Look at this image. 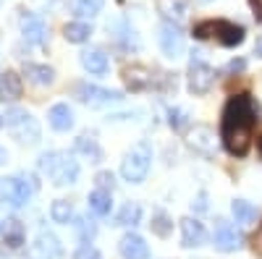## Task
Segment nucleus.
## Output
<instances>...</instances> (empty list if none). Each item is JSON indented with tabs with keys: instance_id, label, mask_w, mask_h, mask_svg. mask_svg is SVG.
<instances>
[{
	"instance_id": "nucleus-1",
	"label": "nucleus",
	"mask_w": 262,
	"mask_h": 259,
	"mask_svg": "<svg viewBox=\"0 0 262 259\" xmlns=\"http://www.w3.org/2000/svg\"><path fill=\"white\" fill-rule=\"evenodd\" d=\"M257 123V110L249 95H233L228 97L223 107V121H221V139L228 155L244 157L252 147V134Z\"/></svg>"
},
{
	"instance_id": "nucleus-2",
	"label": "nucleus",
	"mask_w": 262,
	"mask_h": 259,
	"mask_svg": "<svg viewBox=\"0 0 262 259\" xmlns=\"http://www.w3.org/2000/svg\"><path fill=\"white\" fill-rule=\"evenodd\" d=\"M39 173L48 176L55 186H71L79 178V162L74 160V155L53 149V152L39 155Z\"/></svg>"
},
{
	"instance_id": "nucleus-3",
	"label": "nucleus",
	"mask_w": 262,
	"mask_h": 259,
	"mask_svg": "<svg viewBox=\"0 0 262 259\" xmlns=\"http://www.w3.org/2000/svg\"><path fill=\"white\" fill-rule=\"evenodd\" d=\"M244 27L233 24V21H226V18H207V21H200L194 27V37L196 39H215L217 45L223 48H236L244 42Z\"/></svg>"
},
{
	"instance_id": "nucleus-4",
	"label": "nucleus",
	"mask_w": 262,
	"mask_h": 259,
	"mask_svg": "<svg viewBox=\"0 0 262 259\" xmlns=\"http://www.w3.org/2000/svg\"><path fill=\"white\" fill-rule=\"evenodd\" d=\"M152 168V147L147 142H139L137 147H131V152L121 162V176L128 183H142L147 178V173Z\"/></svg>"
},
{
	"instance_id": "nucleus-5",
	"label": "nucleus",
	"mask_w": 262,
	"mask_h": 259,
	"mask_svg": "<svg viewBox=\"0 0 262 259\" xmlns=\"http://www.w3.org/2000/svg\"><path fill=\"white\" fill-rule=\"evenodd\" d=\"M6 118V126L11 128V134L21 142V144H37L39 142V123L32 113L21 110V107H11V110L3 115Z\"/></svg>"
},
{
	"instance_id": "nucleus-6",
	"label": "nucleus",
	"mask_w": 262,
	"mask_h": 259,
	"mask_svg": "<svg viewBox=\"0 0 262 259\" xmlns=\"http://www.w3.org/2000/svg\"><path fill=\"white\" fill-rule=\"evenodd\" d=\"M32 191H34V186L24 176H6V178H0V202L13 207V209L24 207L32 199Z\"/></svg>"
},
{
	"instance_id": "nucleus-7",
	"label": "nucleus",
	"mask_w": 262,
	"mask_h": 259,
	"mask_svg": "<svg viewBox=\"0 0 262 259\" xmlns=\"http://www.w3.org/2000/svg\"><path fill=\"white\" fill-rule=\"evenodd\" d=\"M215 81V71L200 58V53H194L191 63H189V92L191 95H207L212 89Z\"/></svg>"
},
{
	"instance_id": "nucleus-8",
	"label": "nucleus",
	"mask_w": 262,
	"mask_h": 259,
	"mask_svg": "<svg viewBox=\"0 0 262 259\" xmlns=\"http://www.w3.org/2000/svg\"><path fill=\"white\" fill-rule=\"evenodd\" d=\"M158 42H160V50H163L165 58H170V60L181 58V53H184V32L179 29V24H173V21H163Z\"/></svg>"
},
{
	"instance_id": "nucleus-9",
	"label": "nucleus",
	"mask_w": 262,
	"mask_h": 259,
	"mask_svg": "<svg viewBox=\"0 0 262 259\" xmlns=\"http://www.w3.org/2000/svg\"><path fill=\"white\" fill-rule=\"evenodd\" d=\"M76 95H79V100L84 105H90V107H102V105H111V102H121L123 100V92H118V89H102V86H95V84H79Z\"/></svg>"
},
{
	"instance_id": "nucleus-10",
	"label": "nucleus",
	"mask_w": 262,
	"mask_h": 259,
	"mask_svg": "<svg viewBox=\"0 0 262 259\" xmlns=\"http://www.w3.org/2000/svg\"><path fill=\"white\" fill-rule=\"evenodd\" d=\"M212 244L217 251H236L238 246H242V233L236 230V225H231L228 220H217L215 223V230H212Z\"/></svg>"
},
{
	"instance_id": "nucleus-11",
	"label": "nucleus",
	"mask_w": 262,
	"mask_h": 259,
	"mask_svg": "<svg viewBox=\"0 0 262 259\" xmlns=\"http://www.w3.org/2000/svg\"><path fill=\"white\" fill-rule=\"evenodd\" d=\"M34 254L39 259H58L63 256V244L55 233L50 230H39L37 233V241H34Z\"/></svg>"
},
{
	"instance_id": "nucleus-12",
	"label": "nucleus",
	"mask_w": 262,
	"mask_h": 259,
	"mask_svg": "<svg viewBox=\"0 0 262 259\" xmlns=\"http://www.w3.org/2000/svg\"><path fill=\"white\" fill-rule=\"evenodd\" d=\"M118 251L123 259H149V246L139 233H126L118 241Z\"/></svg>"
},
{
	"instance_id": "nucleus-13",
	"label": "nucleus",
	"mask_w": 262,
	"mask_h": 259,
	"mask_svg": "<svg viewBox=\"0 0 262 259\" xmlns=\"http://www.w3.org/2000/svg\"><path fill=\"white\" fill-rule=\"evenodd\" d=\"M205 241H207L205 225L196 220V218H184L181 220V244L186 249H194V246H202Z\"/></svg>"
},
{
	"instance_id": "nucleus-14",
	"label": "nucleus",
	"mask_w": 262,
	"mask_h": 259,
	"mask_svg": "<svg viewBox=\"0 0 262 259\" xmlns=\"http://www.w3.org/2000/svg\"><path fill=\"white\" fill-rule=\"evenodd\" d=\"M123 81H126V86H128L131 92H144V89H149V86H152V71L134 63V66H126L123 68Z\"/></svg>"
},
{
	"instance_id": "nucleus-15",
	"label": "nucleus",
	"mask_w": 262,
	"mask_h": 259,
	"mask_svg": "<svg viewBox=\"0 0 262 259\" xmlns=\"http://www.w3.org/2000/svg\"><path fill=\"white\" fill-rule=\"evenodd\" d=\"M79 60H81V66L90 71L92 76H102V74H107V68H111V60H107L105 50H100V48L84 50V53L79 55Z\"/></svg>"
},
{
	"instance_id": "nucleus-16",
	"label": "nucleus",
	"mask_w": 262,
	"mask_h": 259,
	"mask_svg": "<svg viewBox=\"0 0 262 259\" xmlns=\"http://www.w3.org/2000/svg\"><path fill=\"white\" fill-rule=\"evenodd\" d=\"M21 34H24V39L29 42V45H42V42L48 39V27L39 16L29 13V16H24V21H21Z\"/></svg>"
},
{
	"instance_id": "nucleus-17",
	"label": "nucleus",
	"mask_w": 262,
	"mask_h": 259,
	"mask_svg": "<svg viewBox=\"0 0 262 259\" xmlns=\"http://www.w3.org/2000/svg\"><path fill=\"white\" fill-rule=\"evenodd\" d=\"M48 123H50V128H55V131H69V128L74 126V110L66 102H58V105L50 107Z\"/></svg>"
},
{
	"instance_id": "nucleus-18",
	"label": "nucleus",
	"mask_w": 262,
	"mask_h": 259,
	"mask_svg": "<svg viewBox=\"0 0 262 259\" xmlns=\"http://www.w3.org/2000/svg\"><path fill=\"white\" fill-rule=\"evenodd\" d=\"M3 244H6L8 249H21V246H24V244H27V228H24V223L16 220V218L6 220V228H3Z\"/></svg>"
},
{
	"instance_id": "nucleus-19",
	"label": "nucleus",
	"mask_w": 262,
	"mask_h": 259,
	"mask_svg": "<svg viewBox=\"0 0 262 259\" xmlns=\"http://www.w3.org/2000/svg\"><path fill=\"white\" fill-rule=\"evenodd\" d=\"M158 13L165 21L179 24V21H184L186 13H189V3H186V0H158Z\"/></svg>"
},
{
	"instance_id": "nucleus-20",
	"label": "nucleus",
	"mask_w": 262,
	"mask_h": 259,
	"mask_svg": "<svg viewBox=\"0 0 262 259\" xmlns=\"http://www.w3.org/2000/svg\"><path fill=\"white\" fill-rule=\"evenodd\" d=\"M24 76L34 86H50L55 81V71L50 66H39V63H24Z\"/></svg>"
},
{
	"instance_id": "nucleus-21",
	"label": "nucleus",
	"mask_w": 262,
	"mask_h": 259,
	"mask_svg": "<svg viewBox=\"0 0 262 259\" xmlns=\"http://www.w3.org/2000/svg\"><path fill=\"white\" fill-rule=\"evenodd\" d=\"M189 144H191L194 149H200V152L210 155L212 149H215V134H212V128H207V126H196L194 131L189 134Z\"/></svg>"
},
{
	"instance_id": "nucleus-22",
	"label": "nucleus",
	"mask_w": 262,
	"mask_h": 259,
	"mask_svg": "<svg viewBox=\"0 0 262 259\" xmlns=\"http://www.w3.org/2000/svg\"><path fill=\"white\" fill-rule=\"evenodd\" d=\"M18 97H21V76L16 71H6L3 81H0V100L16 102Z\"/></svg>"
},
{
	"instance_id": "nucleus-23",
	"label": "nucleus",
	"mask_w": 262,
	"mask_h": 259,
	"mask_svg": "<svg viewBox=\"0 0 262 259\" xmlns=\"http://www.w3.org/2000/svg\"><path fill=\"white\" fill-rule=\"evenodd\" d=\"M86 204H90L92 215H97V218H105V215H111V207H113L111 191H105V189H95V191L90 194V199H86Z\"/></svg>"
},
{
	"instance_id": "nucleus-24",
	"label": "nucleus",
	"mask_w": 262,
	"mask_h": 259,
	"mask_svg": "<svg viewBox=\"0 0 262 259\" xmlns=\"http://www.w3.org/2000/svg\"><path fill=\"white\" fill-rule=\"evenodd\" d=\"M74 152L81 155L84 160H90V162H100V160H102L100 144H97L95 139H90V136H79V139L74 142Z\"/></svg>"
},
{
	"instance_id": "nucleus-25",
	"label": "nucleus",
	"mask_w": 262,
	"mask_h": 259,
	"mask_svg": "<svg viewBox=\"0 0 262 259\" xmlns=\"http://www.w3.org/2000/svg\"><path fill=\"white\" fill-rule=\"evenodd\" d=\"M63 37L69 42H74V45H81V42H86L92 37V27L84 24V21H71V24L63 27Z\"/></svg>"
},
{
	"instance_id": "nucleus-26",
	"label": "nucleus",
	"mask_w": 262,
	"mask_h": 259,
	"mask_svg": "<svg viewBox=\"0 0 262 259\" xmlns=\"http://www.w3.org/2000/svg\"><path fill=\"white\" fill-rule=\"evenodd\" d=\"M139 220H142V204H137V202H126L121 207V212L116 215V225H121V228H131Z\"/></svg>"
},
{
	"instance_id": "nucleus-27",
	"label": "nucleus",
	"mask_w": 262,
	"mask_h": 259,
	"mask_svg": "<svg viewBox=\"0 0 262 259\" xmlns=\"http://www.w3.org/2000/svg\"><path fill=\"white\" fill-rule=\"evenodd\" d=\"M231 212H233L236 223H242V225H249V223L257 220V207L249 204L247 199H236V202L231 204Z\"/></svg>"
},
{
	"instance_id": "nucleus-28",
	"label": "nucleus",
	"mask_w": 262,
	"mask_h": 259,
	"mask_svg": "<svg viewBox=\"0 0 262 259\" xmlns=\"http://www.w3.org/2000/svg\"><path fill=\"white\" fill-rule=\"evenodd\" d=\"M50 218H53V223H58V225H69V223L74 220V207H71V202L55 199V202L50 204Z\"/></svg>"
},
{
	"instance_id": "nucleus-29",
	"label": "nucleus",
	"mask_w": 262,
	"mask_h": 259,
	"mask_svg": "<svg viewBox=\"0 0 262 259\" xmlns=\"http://www.w3.org/2000/svg\"><path fill=\"white\" fill-rule=\"evenodd\" d=\"M149 228H152V233H155V236H160V239H168L170 230H173V220L168 218L165 212H155V215H152Z\"/></svg>"
},
{
	"instance_id": "nucleus-30",
	"label": "nucleus",
	"mask_w": 262,
	"mask_h": 259,
	"mask_svg": "<svg viewBox=\"0 0 262 259\" xmlns=\"http://www.w3.org/2000/svg\"><path fill=\"white\" fill-rule=\"evenodd\" d=\"M105 0H74V13L81 16V18H92L100 13Z\"/></svg>"
},
{
	"instance_id": "nucleus-31",
	"label": "nucleus",
	"mask_w": 262,
	"mask_h": 259,
	"mask_svg": "<svg viewBox=\"0 0 262 259\" xmlns=\"http://www.w3.org/2000/svg\"><path fill=\"white\" fill-rule=\"evenodd\" d=\"M189 121H191V115H189V110H184V107H170L168 110V123L176 128V131H184V128L189 126Z\"/></svg>"
},
{
	"instance_id": "nucleus-32",
	"label": "nucleus",
	"mask_w": 262,
	"mask_h": 259,
	"mask_svg": "<svg viewBox=\"0 0 262 259\" xmlns=\"http://www.w3.org/2000/svg\"><path fill=\"white\" fill-rule=\"evenodd\" d=\"M74 228H76V233H79V239H81V241H92V239H95V233H97V225H95L90 218H76Z\"/></svg>"
},
{
	"instance_id": "nucleus-33",
	"label": "nucleus",
	"mask_w": 262,
	"mask_h": 259,
	"mask_svg": "<svg viewBox=\"0 0 262 259\" xmlns=\"http://www.w3.org/2000/svg\"><path fill=\"white\" fill-rule=\"evenodd\" d=\"M74 259H102V254L97 251V246H92L90 241H84V244L76 249Z\"/></svg>"
},
{
	"instance_id": "nucleus-34",
	"label": "nucleus",
	"mask_w": 262,
	"mask_h": 259,
	"mask_svg": "<svg viewBox=\"0 0 262 259\" xmlns=\"http://www.w3.org/2000/svg\"><path fill=\"white\" fill-rule=\"evenodd\" d=\"M116 178H113V173L111 170H102V173H97V178H95V183H97V189H105V191H113V183Z\"/></svg>"
},
{
	"instance_id": "nucleus-35",
	"label": "nucleus",
	"mask_w": 262,
	"mask_h": 259,
	"mask_svg": "<svg viewBox=\"0 0 262 259\" xmlns=\"http://www.w3.org/2000/svg\"><path fill=\"white\" fill-rule=\"evenodd\" d=\"M249 244H252V251H254L257 256H262V223H259V228L254 230V236L249 239Z\"/></svg>"
},
{
	"instance_id": "nucleus-36",
	"label": "nucleus",
	"mask_w": 262,
	"mask_h": 259,
	"mask_svg": "<svg viewBox=\"0 0 262 259\" xmlns=\"http://www.w3.org/2000/svg\"><path fill=\"white\" fill-rule=\"evenodd\" d=\"M244 66H247V63H244V60H231V63H228V66H226V74H233V71H242Z\"/></svg>"
},
{
	"instance_id": "nucleus-37",
	"label": "nucleus",
	"mask_w": 262,
	"mask_h": 259,
	"mask_svg": "<svg viewBox=\"0 0 262 259\" xmlns=\"http://www.w3.org/2000/svg\"><path fill=\"white\" fill-rule=\"evenodd\" d=\"M249 6H252V11H254V16L262 21V0H249Z\"/></svg>"
},
{
	"instance_id": "nucleus-38",
	"label": "nucleus",
	"mask_w": 262,
	"mask_h": 259,
	"mask_svg": "<svg viewBox=\"0 0 262 259\" xmlns=\"http://www.w3.org/2000/svg\"><path fill=\"white\" fill-rule=\"evenodd\" d=\"M196 209H207V202H205V194H200V199H196Z\"/></svg>"
},
{
	"instance_id": "nucleus-39",
	"label": "nucleus",
	"mask_w": 262,
	"mask_h": 259,
	"mask_svg": "<svg viewBox=\"0 0 262 259\" xmlns=\"http://www.w3.org/2000/svg\"><path fill=\"white\" fill-rule=\"evenodd\" d=\"M254 53L262 58V37H257V42H254Z\"/></svg>"
},
{
	"instance_id": "nucleus-40",
	"label": "nucleus",
	"mask_w": 262,
	"mask_h": 259,
	"mask_svg": "<svg viewBox=\"0 0 262 259\" xmlns=\"http://www.w3.org/2000/svg\"><path fill=\"white\" fill-rule=\"evenodd\" d=\"M8 160V152H6V147H0V165H3Z\"/></svg>"
},
{
	"instance_id": "nucleus-41",
	"label": "nucleus",
	"mask_w": 262,
	"mask_h": 259,
	"mask_svg": "<svg viewBox=\"0 0 262 259\" xmlns=\"http://www.w3.org/2000/svg\"><path fill=\"white\" fill-rule=\"evenodd\" d=\"M257 149H259V155H262V136L257 139Z\"/></svg>"
},
{
	"instance_id": "nucleus-42",
	"label": "nucleus",
	"mask_w": 262,
	"mask_h": 259,
	"mask_svg": "<svg viewBox=\"0 0 262 259\" xmlns=\"http://www.w3.org/2000/svg\"><path fill=\"white\" fill-rule=\"evenodd\" d=\"M3 123H6V121H3V118H0V128H3Z\"/></svg>"
},
{
	"instance_id": "nucleus-43",
	"label": "nucleus",
	"mask_w": 262,
	"mask_h": 259,
	"mask_svg": "<svg viewBox=\"0 0 262 259\" xmlns=\"http://www.w3.org/2000/svg\"><path fill=\"white\" fill-rule=\"evenodd\" d=\"M0 228H3V223H0Z\"/></svg>"
},
{
	"instance_id": "nucleus-44",
	"label": "nucleus",
	"mask_w": 262,
	"mask_h": 259,
	"mask_svg": "<svg viewBox=\"0 0 262 259\" xmlns=\"http://www.w3.org/2000/svg\"><path fill=\"white\" fill-rule=\"evenodd\" d=\"M202 3H207V0H202Z\"/></svg>"
}]
</instances>
